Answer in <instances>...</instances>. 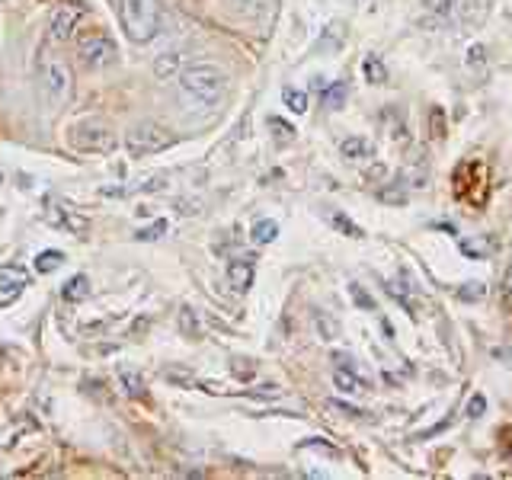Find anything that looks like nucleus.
<instances>
[{
    "instance_id": "f257e3e1",
    "label": "nucleus",
    "mask_w": 512,
    "mask_h": 480,
    "mask_svg": "<svg viewBox=\"0 0 512 480\" xmlns=\"http://www.w3.org/2000/svg\"><path fill=\"white\" fill-rule=\"evenodd\" d=\"M176 84H180V96L189 112L212 116L231 90V77H228V71H221L218 64L199 61L176 74Z\"/></svg>"
},
{
    "instance_id": "f03ea898",
    "label": "nucleus",
    "mask_w": 512,
    "mask_h": 480,
    "mask_svg": "<svg viewBox=\"0 0 512 480\" xmlns=\"http://www.w3.org/2000/svg\"><path fill=\"white\" fill-rule=\"evenodd\" d=\"M36 90H39V103H45L48 112H58L71 103L74 96V71L71 64L64 61L52 48H39L36 55Z\"/></svg>"
},
{
    "instance_id": "7ed1b4c3",
    "label": "nucleus",
    "mask_w": 512,
    "mask_h": 480,
    "mask_svg": "<svg viewBox=\"0 0 512 480\" xmlns=\"http://www.w3.org/2000/svg\"><path fill=\"white\" fill-rule=\"evenodd\" d=\"M119 20L125 36L135 45H144L164 32L167 10L160 0H119Z\"/></svg>"
},
{
    "instance_id": "20e7f679",
    "label": "nucleus",
    "mask_w": 512,
    "mask_h": 480,
    "mask_svg": "<svg viewBox=\"0 0 512 480\" xmlns=\"http://www.w3.org/2000/svg\"><path fill=\"white\" fill-rule=\"evenodd\" d=\"M68 144L80 154H109L116 148V132L106 119H80L68 128Z\"/></svg>"
},
{
    "instance_id": "39448f33",
    "label": "nucleus",
    "mask_w": 512,
    "mask_h": 480,
    "mask_svg": "<svg viewBox=\"0 0 512 480\" xmlns=\"http://www.w3.org/2000/svg\"><path fill=\"white\" fill-rule=\"evenodd\" d=\"M173 144H176V138L170 135V128L154 122V119L135 122L125 132V151L132 154V157H151V154H160V151L173 148Z\"/></svg>"
},
{
    "instance_id": "423d86ee",
    "label": "nucleus",
    "mask_w": 512,
    "mask_h": 480,
    "mask_svg": "<svg viewBox=\"0 0 512 480\" xmlns=\"http://www.w3.org/2000/svg\"><path fill=\"white\" fill-rule=\"evenodd\" d=\"M77 61L87 71H106L112 64H119V45L103 29H90L77 39Z\"/></svg>"
},
{
    "instance_id": "0eeeda50",
    "label": "nucleus",
    "mask_w": 512,
    "mask_h": 480,
    "mask_svg": "<svg viewBox=\"0 0 512 480\" xmlns=\"http://www.w3.org/2000/svg\"><path fill=\"white\" fill-rule=\"evenodd\" d=\"M490 0H423L429 13H436L445 23H468L487 10Z\"/></svg>"
},
{
    "instance_id": "6e6552de",
    "label": "nucleus",
    "mask_w": 512,
    "mask_h": 480,
    "mask_svg": "<svg viewBox=\"0 0 512 480\" xmlns=\"http://www.w3.org/2000/svg\"><path fill=\"white\" fill-rule=\"evenodd\" d=\"M228 10L250 26H269L276 20V0H228Z\"/></svg>"
},
{
    "instance_id": "1a4fd4ad",
    "label": "nucleus",
    "mask_w": 512,
    "mask_h": 480,
    "mask_svg": "<svg viewBox=\"0 0 512 480\" xmlns=\"http://www.w3.org/2000/svg\"><path fill=\"white\" fill-rule=\"evenodd\" d=\"M80 20H84V7L61 4L52 13V20H48V39H52V42H68V39H74Z\"/></svg>"
},
{
    "instance_id": "9d476101",
    "label": "nucleus",
    "mask_w": 512,
    "mask_h": 480,
    "mask_svg": "<svg viewBox=\"0 0 512 480\" xmlns=\"http://www.w3.org/2000/svg\"><path fill=\"white\" fill-rule=\"evenodd\" d=\"M333 362H336L333 365V381H336V388H340L343 394H362V391L372 388V384L359 375V368L352 365V356H346V352H336Z\"/></svg>"
},
{
    "instance_id": "9b49d317",
    "label": "nucleus",
    "mask_w": 512,
    "mask_h": 480,
    "mask_svg": "<svg viewBox=\"0 0 512 480\" xmlns=\"http://www.w3.org/2000/svg\"><path fill=\"white\" fill-rule=\"evenodd\" d=\"M48 221L61 224V228H68V234H77V237H87V231H90V221L80 215L74 205H64L58 199L48 202Z\"/></svg>"
},
{
    "instance_id": "f8f14e48",
    "label": "nucleus",
    "mask_w": 512,
    "mask_h": 480,
    "mask_svg": "<svg viewBox=\"0 0 512 480\" xmlns=\"http://www.w3.org/2000/svg\"><path fill=\"white\" fill-rule=\"evenodd\" d=\"M224 279H228V285L234 288L237 295L250 292V285L256 279V263L253 256H234V260L224 266Z\"/></svg>"
},
{
    "instance_id": "ddd939ff",
    "label": "nucleus",
    "mask_w": 512,
    "mask_h": 480,
    "mask_svg": "<svg viewBox=\"0 0 512 480\" xmlns=\"http://www.w3.org/2000/svg\"><path fill=\"white\" fill-rule=\"evenodd\" d=\"M61 298H64V301H71V304H77V301H87V298H90V276H84V272H77L74 279L64 282V288H61Z\"/></svg>"
},
{
    "instance_id": "4468645a",
    "label": "nucleus",
    "mask_w": 512,
    "mask_h": 480,
    "mask_svg": "<svg viewBox=\"0 0 512 480\" xmlns=\"http://www.w3.org/2000/svg\"><path fill=\"white\" fill-rule=\"evenodd\" d=\"M458 247L464 256H471V260H487V256L496 250V244L487 237H464V240H458Z\"/></svg>"
},
{
    "instance_id": "2eb2a0df",
    "label": "nucleus",
    "mask_w": 512,
    "mask_h": 480,
    "mask_svg": "<svg viewBox=\"0 0 512 480\" xmlns=\"http://www.w3.org/2000/svg\"><path fill=\"white\" fill-rule=\"evenodd\" d=\"M340 151H343V157L346 160H368V157H372L375 154V148H372V141H368V138H346L343 144H340Z\"/></svg>"
},
{
    "instance_id": "dca6fc26",
    "label": "nucleus",
    "mask_w": 512,
    "mask_h": 480,
    "mask_svg": "<svg viewBox=\"0 0 512 480\" xmlns=\"http://www.w3.org/2000/svg\"><path fill=\"white\" fill-rule=\"evenodd\" d=\"M20 288L23 292V285H29V272L23 266H16V263H4L0 266V288Z\"/></svg>"
},
{
    "instance_id": "f3484780",
    "label": "nucleus",
    "mask_w": 512,
    "mask_h": 480,
    "mask_svg": "<svg viewBox=\"0 0 512 480\" xmlns=\"http://www.w3.org/2000/svg\"><path fill=\"white\" fill-rule=\"evenodd\" d=\"M250 237H253V244H272V240L279 237V224H276V221H269V218L256 221V224H253V231H250Z\"/></svg>"
},
{
    "instance_id": "a211bd4d",
    "label": "nucleus",
    "mask_w": 512,
    "mask_h": 480,
    "mask_svg": "<svg viewBox=\"0 0 512 480\" xmlns=\"http://www.w3.org/2000/svg\"><path fill=\"white\" fill-rule=\"evenodd\" d=\"M282 100H285L288 112H295V116H304V112H308V93H304V90L285 87L282 90Z\"/></svg>"
},
{
    "instance_id": "6ab92c4d",
    "label": "nucleus",
    "mask_w": 512,
    "mask_h": 480,
    "mask_svg": "<svg viewBox=\"0 0 512 480\" xmlns=\"http://www.w3.org/2000/svg\"><path fill=\"white\" fill-rule=\"evenodd\" d=\"M180 61H183L180 52H164V55H160V58L154 61V74H157V77L180 74Z\"/></svg>"
},
{
    "instance_id": "aec40b11",
    "label": "nucleus",
    "mask_w": 512,
    "mask_h": 480,
    "mask_svg": "<svg viewBox=\"0 0 512 480\" xmlns=\"http://www.w3.org/2000/svg\"><path fill=\"white\" fill-rule=\"evenodd\" d=\"M180 333L186 336V340H199L202 336V324L192 308H180Z\"/></svg>"
},
{
    "instance_id": "412c9836",
    "label": "nucleus",
    "mask_w": 512,
    "mask_h": 480,
    "mask_svg": "<svg viewBox=\"0 0 512 480\" xmlns=\"http://www.w3.org/2000/svg\"><path fill=\"white\" fill-rule=\"evenodd\" d=\"M362 71H365V80H368V84H384V80H388V68H384L381 58H375V55H368V58H365Z\"/></svg>"
},
{
    "instance_id": "4be33fe9",
    "label": "nucleus",
    "mask_w": 512,
    "mask_h": 480,
    "mask_svg": "<svg viewBox=\"0 0 512 480\" xmlns=\"http://www.w3.org/2000/svg\"><path fill=\"white\" fill-rule=\"evenodd\" d=\"M61 263H64V253H61V250H42V253L36 256V269L42 272V276H48V272L61 269Z\"/></svg>"
},
{
    "instance_id": "5701e85b",
    "label": "nucleus",
    "mask_w": 512,
    "mask_h": 480,
    "mask_svg": "<svg viewBox=\"0 0 512 480\" xmlns=\"http://www.w3.org/2000/svg\"><path fill=\"white\" fill-rule=\"evenodd\" d=\"M346 93H349V87L343 84V80H336L333 87L324 90V106H327V109H340V106L346 103Z\"/></svg>"
},
{
    "instance_id": "b1692460",
    "label": "nucleus",
    "mask_w": 512,
    "mask_h": 480,
    "mask_svg": "<svg viewBox=\"0 0 512 480\" xmlns=\"http://www.w3.org/2000/svg\"><path fill=\"white\" fill-rule=\"evenodd\" d=\"M269 128H272V135H276L279 144H288V141L295 138V128L288 125V122H282L279 116H272V119H269Z\"/></svg>"
},
{
    "instance_id": "393cba45",
    "label": "nucleus",
    "mask_w": 512,
    "mask_h": 480,
    "mask_svg": "<svg viewBox=\"0 0 512 480\" xmlns=\"http://www.w3.org/2000/svg\"><path fill=\"white\" fill-rule=\"evenodd\" d=\"M349 295H352V301H356L362 311H375V301H372V295H368L359 282H352V285H349Z\"/></svg>"
},
{
    "instance_id": "a878e982",
    "label": "nucleus",
    "mask_w": 512,
    "mask_h": 480,
    "mask_svg": "<svg viewBox=\"0 0 512 480\" xmlns=\"http://www.w3.org/2000/svg\"><path fill=\"white\" fill-rule=\"evenodd\" d=\"M119 381L125 384V394H132V397H144V378H141V375H135V372H125Z\"/></svg>"
},
{
    "instance_id": "bb28decb",
    "label": "nucleus",
    "mask_w": 512,
    "mask_h": 480,
    "mask_svg": "<svg viewBox=\"0 0 512 480\" xmlns=\"http://www.w3.org/2000/svg\"><path fill=\"white\" fill-rule=\"evenodd\" d=\"M314 320H317V330H320V336H324V340H333L336 333H340V327H336V320H330L327 314H314Z\"/></svg>"
},
{
    "instance_id": "cd10ccee",
    "label": "nucleus",
    "mask_w": 512,
    "mask_h": 480,
    "mask_svg": "<svg viewBox=\"0 0 512 480\" xmlns=\"http://www.w3.org/2000/svg\"><path fill=\"white\" fill-rule=\"evenodd\" d=\"M330 221H333V228H340V231H343L346 237H362V228H359V224H352V221H349L346 215H340V212H336V215H333Z\"/></svg>"
},
{
    "instance_id": "c85d7f7f",
    "label": "nucleus",
    "mask_w": 512,
    "mask_h": 480,
    "mask_svg": "<svg viewBox=\"0 0 512 480\" xmlns=\"http://www.w3.org/2000/svg\"><path fill=\"white\" fill-rule=\"evenodd\" d=\"M164 231H167V221L160 218V221L151 224V228H141L135 237H138V240H160V237H164Z\"/></svg>"
},
{
    "instance_id": "c756f323",
    "label": "nucleus",
    "mask_w": 512,
    "mask_h": 480,
    "mask_svg": "<svg viewBox=\"0 0 512 480\" xmlns=\"http://www.w3.org/2000/svg\"><path fill=\"white\" fill-rule=\"evenodd\" d=\"M484 410H487V397L484 394H474L471 404H468V416H471V420H477V416H484Z\"/></svg>"
},
{
    "instance_id": "7c9ffc66",
    "label": "nucleus",
    "mask_w": 512,
    "mask_h": 480,
    "mask_svg": "<svg viewBox=\"0 0 512 480\" xmlns=\"http://www.w3.org/2000/svg\"><path fill=\"white\" fill-rule=\"evenodd\" d=\"M480 295H484V285H480V282H468L464 288H458V298L474 301V298H480Z\"/></svg>"
},
{
    "instance_id": "2f4dec72",
    "label": "nucleus",
    "mask_w": 512,
    "mask_h": 480,
    "mask_svg": "<svg viewBox=\"0 0 512 480\" xmlns=\"http://www.w3.org/2000/svg\"><path fill=\"white\" fill-rule=\"evenodd\" d=\"M503 295L512 298V266L506 269V279H503Z\"/></svg>"
},
{
    "instance_id": "473e14b6",
    "label": "nucleus",
    "mask_w": 512,
    "mask_h": 480,
    "mask_svg": "<svg viewBox=\"0 0 512 480\" xmlns=\"http://www.w3.org/2000/svg\"><path fill=\"white\" fill-rule=\"evenodd\" d=\"M471 64H477V61H484V48H480V45H474L471 48V58H468Z\"/></svg>"
}]
</instances>
